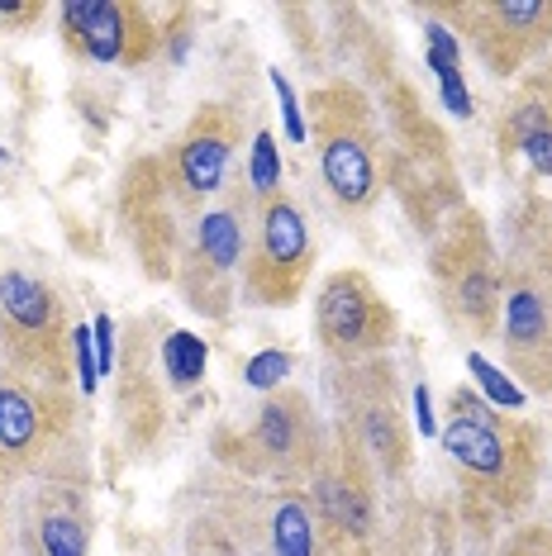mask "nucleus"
<instances>
[{"label": "nucleus", "instance_id": "9d476101", "mask_svg": "<svg viewBox=\"0 0 552 556\" xmlns=\"http://www.w3.org/2000/svg\"><path fill=\"white\" fill-rule=\"evenodd\" d=\"M310 271H315V233H310L305 210L286 191L258 205L253 243L243 262V295L262 309H286L305 295Z\"/></svg>", "mask_w": 552, "mask_h": 556}, {"label": "nucleus", "instance_id": "7ed1b4c3", "mask_svg": "<svg viewBox=\"0 0 552 556\" xmlns=\"http://www.w3.org/2000/svg\"><path fill=\"white\" fill-rule=\"evenodd\" d=\"M310 134H315L319 176L348 214H367L386 186V153L372 119V100L348 81H329L310 96Z\"/></svg>", "mask_w": 552, "mask_h": 556}, {"label": "nucleus", "instance_id": "a211bd4d", "mask_svg": "<svg viewBox=\"0 0 552 556\" xmlns=\"http://www.w3.org/2000/svg\"><path fill=\"white\" fill-rule=\"evenodd\" d=\"M205 343H200L196 333H186V328H177V333L162 338V366H167V381L172 390H191L200 386V376H205Z\"/></svg>", "mask_w": 552, "mask_h": 556}, {"label": "nucleus", "instance_id": "1a4fd4ad", "mask_svg": "<svg viewBox=\"0 0 552 556\" xmlns=\"http://www.w3.org/2000/svg\"><path fill=\"white\" fill-rule=\"evenodd\" d=\"M334 404H338V428L357 438V447L367 452L376 476L400 480L410 471V424L400 409V386L396 366L386 357L338 366L334 371Z\"/></svg>", "mask_w": 552, "mask_h": 556}, {"label": "nucleus", "instance_id": "6e6552de", "mask_svg": "<svg viewBox=\"0 0 552 556\" xmlns=\"http://www.w3.org/2000/svg\"><path fill=\"white\" fill-rule=\"evenodd\" d=\"M305 490L329 556H367V542L376 533V466L348 428H329V452Z\"/></svg>", "mask_w": 552, "mask_h": 556}, {"label": "nucleus", "instance_id": "f8f14e48", "mask_svg": "<svg viewBox=\"0 0 552 556\" xmlns=\"http://www.w3.org/2000/svg\"><path fill=\"white\" fill-rule=\"evenodd\" d=\"M434 15L457 20L476 58L495 77H519L552 48V0H467V5H438Z\"/></svg>", "mask_w": 552, "mask_h": 556}, {"label": "nucleus", "instance_id": "4be33fe9", "mask_svg": "<svg viewBox=\"0 0 552 556\" xmlns=\"http://www.w3.org/2000/svg\"><path fill=\"white\" fill-rule=\"evenodd\" d=\"M495 556H552V523L519 528V533H514Z\"/></svg>", "mask_w": 552, "mask_h": 556}, {"label": "nucleus", "instance_id": "6ab92c4d", "mask_svg": "<svg viewBox=\"0 0 552 556\" xmlns=\"http://www.w3.org/2000/svg\"><path fill=\"white\" fill-rule=\"evenodd\" d=\"M248 186H253L258 205L262 200H272L276 191H281V157H276V138L262 129L253 138V162H248Z\"/></svg>", "mask_w": 552, "mask_h": 556}, {"label": "nucleus", "instance_id": "39448f33", "mask_svg": "<svg viewBox=\"0 0 552 556\" xmlns=\"http://www.w3.org/2000/svg\"><path fill=\"white\" fill-rule=\"evenodd\" d=\"M0 366L39 386L72 390V324L53 281L5 267L0 271Z\"/></svg>", "mask_w": 552, "mask_h": 556}, {"label": "nucleus", "instance_id": "b1692460", "mask_svg": "<svg viewBox=\"0 0 552 556\" xmlns=\"http://www.w3.org/2000/svg\"><path fill=\"white\" fill-rule=\"evenodd\" d=\"M91 338H96V366L100 371H110V366H115V324H110V314H100L96 319Z\"/></svg>", "mask_w": 552, "mask_h": 556}, {"label": "nucleus", "instance_id": "393cba45", "mask_svg": "<svg viewBox=\"0 0 552 556\" xmlns=\"http://www.w3.org/2000/svg\"><path fill=\"white\" fill-rule=\"evenodd\" d=\"M414 404H419V428H424V433H434V404H429V386H419V390H414Z\"/></svg>", "mask_w": 552, "mask_h": 556}, {"label": "nucleus", "instance_id": "f03ea898", "mask_svg": "<svg viewBox=\"0 0 552 556\" xmlns=\"http://www.w3.org/2000/svg\"><path fill=\"white\" fill-rule=\"evenodd\" d=\"M215 452L224 466H234L248 480H272V485H310L329 452V428L315 419L310 400L300 390L281 386L262 395L253 419L234 433L215 438Z\"/></svg>", "mask_w": 552, "mask_h": 556}, {"label": "nucleus", "instance_id": "20e7f679", "mask_svg": "<svg viewBox=\"0 0 552 556\" xmlns=\"http://www.w3.org/2000/svg\"><path fill=\"white\" fill-rule=\"evenodd\" d=\"M243 181H229L215 205H205L186 224L181 248H177V267L172 281L181 286L186 305L224 319L234 305V290L243 286V262H248V243H253V186L238 191Z\"/></svg>", "mask_w": 552, "mask_h": 556}, {"label": "nucleus", "instance_id": "9b49d317", "mask_svg": "<svg viewBox=\"0 0 552 556\" xmlns=\"http://www.w3.org/2000/svg\"><path fill=\"white\" fill-rule=\"evenodd\" d=\"M396 309L386 305V295L372 286L367 271H329L315 295V338L324 357L338 366H357L372 357H386L396 343Z\"/></svg>", "mask_w": 552, "mask_h": 556}, {"label": "nucleus", "instance_id": "423d86ee", "mask_svg": "<svg viewBox=\"0 0 552 556\" xmlns=\"http://www.w3.org/2000/svg\"><path fill=\"white\" fill-rule=\"evenodd\" d=\"M210 518L224 528V556H329L305 485L238 490Z\"/></svg>", "mask_w": 552, "mask_h": 556}, {"label": "nucleus", "instance_id": "4468645a", "mask_svg": "<svg viewBox=\"0 0 552 556\" xmlns=\"http://www.w3.org/2000/svg\"><path fill=\"white\" fill-rule=\"evenodd\" d=\"M67 48L96 67H138L162 48L158 24L138 0H72L58 10Z\"/></svg>", "mask_w": 552, "mask_h": 556}, {"label": "nucleus", "instance_id": "dca6fc26", "mask_svg": "<svg viewBox=\"0 0 552 556\" xmlns=\"http://www.w3.org/2000/svg\"><path fill=\"white\" fill-rule=\"evenodd\" d=\"M29 547L34 556H91V504L72 480H53L29 500Z\"/></svg>", "mask_w": 552, "mask_h": 556}, {"label": "nucleus", "instance_id": "412c9836", "mask_svg": "<svg viewBox=\"0 0 552 556\" xmlns=\"http://www.w3.org/2000/svg\"><path fill=\"white\" fill-rule=\"evenodd\" d=\"M467 366H472L476 376H481V386L495 395V409H505V404H510V409H519V400H524V395H519V386H514L510 376H500L495 366L481 357V352H467Z\"/></svg>", "mask_w": 552, "mask_h": 556}, {"label": "nucleus", "instance_id": "f257e3e1", "mask_svg": "<svg viewBox=\"0 0 552 556\" xmlns=\"http://www.w3.org/2000/svg\"><path fill=\"white\" fill-rule=\"evenodd\" d=\"M443 447L453 457L462 485L495 514H519L538 490L543 471V442L538 428L519 414L495 409L476 390L457 386L448 395V419H443Z\"/></svg>", "mask_w": 552, "mask_h": 556}, {"label": "nucleus", "instance_id": "ddd939ff", "mask_svg": "<svg viewBox=\"0 0 552 556\" xmlns=\"http://www.w3.org/2000/svg\"><path fill=\"white\" fill-rule=\"evenodd\" d=\"M438 290H443L448 314L467 328L472 338H495L500 333V300H505V262H495V248L486 233L467 219L453 243H443L434 262Z\"/></svg>", "mask_w": 552, "mask_h": 556}, {"label": "nucleus", "instance_id": "5701e85b", "mask_svg": "<svg viewBox=\"0 0 552 556\" xmlns=\"http://www.w3.org/2000/svg\"><path fill=\"white\" fill-rule=\"evenodd\" d=\"M272 86H276V96H281V115H286V134L296 138V143H305V119H300V105H296V91H291V81L281 77V72H272Z\"/></svg>", "mask_w": 552, "mask_h": 556}, {"label": "nucleus", "instance_id": "f3484780", "mask_svg": "<svg viewBox=\"0 0 552 556\" xmlns=\"http://www.w3.org/2000/svg\"><path fill=\"white\" fill-rule=\"evenodd\" d=\"M500 148L529 157L534 172L552 176V67L524 86V96L514 100L510 119L500 124Z\"/></svg>", "mask_w": 552, "mask_h": 556}, {"label": "nucleus", "instance_id": "2eb2a0df", "mask_svg": "<svg viewBox=\"0 0 552 556\" xmlns=\"http://www.w3.org/2000/svg\"><path fill=\"white\" fill-rule=\"evenodd\" d=\"M500 343H505L510 371L524 376L538 395H552V286L543 276L505 267Z\"/></svg>", "mask_w": 552, "mask_h": 556}, {"label": "nucleus", "instance_id": "a878e982", "mask_svg": "<svg viewBox=\"0 0 552 556\" xmlns=\"http://www.w3.org/2000/svg\"><path fill=\"white\" fill-rule=\"evenodd\" d=\"M543 281H548V286H552V276H543Z\"/></svg>", "mask_w": 552, "mask_h": 556}, {"label": "nucleus", "instance_id": "aec40b11", "mask_svg": "<svg viewBox=\"0 0 552 556\" xmlns=\"http://www.w3.org/2000/svg\"><path fill=\"white\" fill-rule=\"evenodd\" d=\"M286 376H291V357L286 352H262V357L248 362V371H243V381L248 386H258V390H281L286 386Z\"/></svg>", "mask_w": 552, "mask_h": 556}, {"label": "nucleus", "instance_id": "0eeeda50", "mask_svg": "<svg viewBox=\"0 0 552 556\" xmlns=\"http://www.w3.org/2000/svg\"><path fill=\"white\" fill-rule=\"evenodd\" d=\"M77 424L72 390L39 386L0 366V480L48 471Z\"/></svg>", "mask_w": 552, "mask_h": 556}]
</instances>
